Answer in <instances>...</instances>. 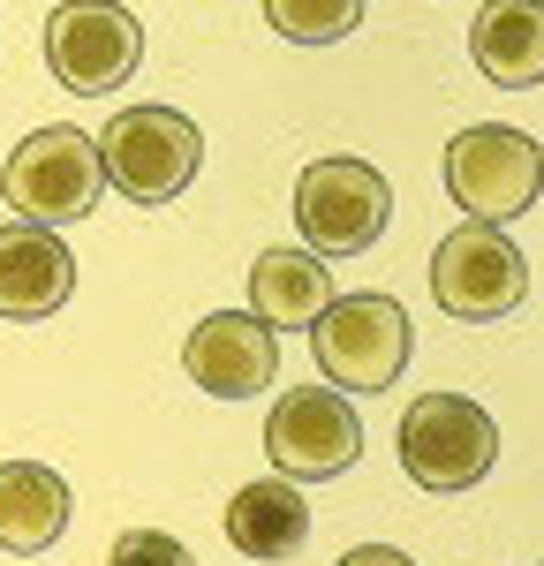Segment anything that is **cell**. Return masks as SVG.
Masks as SVG:
<instances>
[{"label":"cell","mask_w":544,"mask_h":566,"mask_svg":"<svg viewBox=\"0 0 544 566\" xmlns=\"http://www.w3.org/2000/svg\"><path fill=\"white\" fill-rule=\"evenodd\" d=\"M431 295H439V310H447L453 325H499L530 295V258L499 227L469 219V227H453L447 242H439V258H431Z\"/></svg>","instance_id":"7"},{"label":"cell","mask_w":544,"mask_h":566,"mask_svg":"<svg viewBox=\"0 0 544 566\" xmlns=\"http://www.w3.org/2000/svg\"><path fill=\"white\" fill-rule=\"evenodd\" d=\"M106 566H197V559H189V544L167 536V528H129V536H114Z\"/></svg>","instance_id":"17"},{"label":"cell","mask_w":544,"mask_h":566,"mask_svg":"<svg viewBox=\"0 0 544 566\" xmlns=\"http://www.w3.org/2000/svg\"><path fill=\"white\" fill-rule=\"evenodd\" d=\"M333 566H416L408 552H394V544H356V552H341Z\"/></svg>","instance_id":"18"},{"label":"cell","mask_w":544,"mask_h":566,"mask_svg":"<svg viewBox=\"0 0 544 566\" xmlns=\"http://www.w3.org/2000/svg\"><path fill=\"white\" fill-rule=\"evenodd\" d=\"M469 61L499 91L544 84V0H484L469 23Z\"/></svg>","instance_id":"13"},{"label":"cell","mask_w":544,"mask_h":566,"mask_svg":"<svg viewBox=\"0 0 544 566\" xmlns=\"http://www.w3.org/2000/svg\"><path fill=\"white\" fill-rule=\"evenodd\" d=\"M537 189H544L537 136L506 129V122H484V129H461L447 144V197L469 219L506 227V219H522L537 205Z\"/></svg>","instance_id":"5"},{"label":"cell","mask_w":544,"mask_h":566,"mask_svg":"<svg viewBox=\"0 0 544 566\" xmlns=\"http://www.w3.org/2000/svg\"><path fill=\"white\" fill-rule=\"evenodd\" d=\"M311 355L325 386L394 392V378L408 370V310L394 295H333L311 325Z\"/></svg>","instance_id":"4"},{"label":"cell","mask_w":544,"mask_h":566,"mask_svg":"<svg viewBox=\"0 0 544 566\" xmlns=\"http://www.w3.org/2000/svg\"><path fill=\"white\" fill-rule=\"evenodd\" d=\"M325 303H333V272H325L317 250H265L250 264V310L272 333H295V325L311 333Z\"/></svg>","instance_id":"15"},{"label":"cell","mask_w":544,"mask_h":566,"mask_svg":"<svg viewBox=\"0 0 544 566\" xmlns=\"http://www.w3.org/2000/svg\"><path fill=\"white\" fill-rule=\"evenodd\" d=\"M181 370L205 392H220V400H250V392H265L272 370H280V333H272L258 310H212V317L189 333Z\"/></svg>","instance_id":"10"},{"label":"cell","mask_w":544,"mask_h":566,"mask_svg":"<svg viewBox=\"0 0 544 566\" xmlns=\"http://www.w3.org/2000/svg\"><path fill=\"white\" fill-rule=\"evenodd\" d=\"M106 189V167H98V136L84 129H31L8 167H0V197L15 205V219H39V227H69V219H91Z\"/></svg>","instance_id":"3"},{"label":"cell","mask_w":544,"mask_h":566,"mask_svg":"<svg viewBox=\"0 0 544 566\" xmlns=\"http://www.w3.org/2000/svg\"><path fill=\"white\" fill-rule=\"evenodd\" d=\"M227 544L258 566H280L311 544V499L295 476H258L227 499Z\"/></svg>","instance_id":"12"},{"label":"cell","mask_w":544,"mask_h":566,"mask_svg":"<svg viewBox=\"0 0 544 566\" xmlns=\"http://www.w3.org/2000/svg\"><path fill=\"white\" fill-rule=\"evenodd\" d=\"M98 167H106V189L129 197V205H175L181 189L205 167V136L189 114L175 106H129L98 129Z\"/></svg>","instance_id":"1"},{"label":"cell","mask_w":544,"mask_h":566,"mask_svg":"<svg viewBox=\"0 0 544 566\" xmlns=\"http://www.w3.org/2000/svg\"><path fill=\"white\" fill-rule=\"evenodd\" d=\"M144 61V31L122 0H61L45 15V69L61 76V91L106 98L122 91Z\"/></svg>","instance_id":"8"},{"label":"cell","mask_w":544,"mask_h":566,"mask_svg":"<svg viewBox=\"0 0 544 566\" xmlns=\"http://www.w3.org/2000/svg\"><path fill=\"white\" fill-rule=\"evenodd\" d=\"M76 295V258L69 242L39 227V219H15L0 227V317L8 325H39Z\"/></svg>","instance_id":"11"},{"label":"cell","mask_w":544,"mask_h":566,"mask_svg":"<svg viewBox=\"0 0 544 566\" xmlns=\"http://www.w3.org/2000/svg\"><path fill=\"white\" fill-rule=\"evenodd\" d=\"M265 23L287 45H341L363 23V0H265Z\"/></svg>","instance_id":"16"},{"label":"cell","mask_w":544,"mask_h":566,"mask_svg":"<svg viewBox=\"0 0 544 566\" xmlns=\"http://www.w3.org/2000/svg\"><path fill=\"white\" fill-rule=\"evenodd\" d=\"M69 528V483L45 461H0V552L39 559Z\"/></svg>","instance_id":"14"},{"label":"cell","mask_w":544,"mask_h":566,"mask_svg":"<svg viewBox=\"0 0 544 566\" xmlns=\"http://www.w3.org/2000/svg\"><path fill=\"white\" fill-rule=\"evenodd\" d=\"M394 219V189L370 159H311L295 181V227H303V250L317 258H356L386 234Z\"/></svg>","instance_id":"6"},{"label":"cell","mask_w":544,"mask_h":566,"mask_svg":"<svg viewBox=\"0 0 544 566\" xmlns=\"http://www.w3.org/2000/svg\"><path fill=\"white\" fill-rule=\"evenodd\" d=\"M499 461V423L469 392H416L401 416V469L416 491L453 499L469 483H484Z\"/></svg>","instance_id":"2"},{"label":"cell","mask_w":544,"mask_h":566,"mask_svg":"<svg viewBox=\"0 0 544 566\" xmlns=\"http://www.w3.org/2000/svg\"><path fill=\"white\" fill-rule=\"evenodd\" d=\"M265 453L280 476L295 483H333L356 469L363 453V423L348 408L341 386H295L272 400V423H265Z\"/></svg>","instance_id":"9"}]
</instances>
